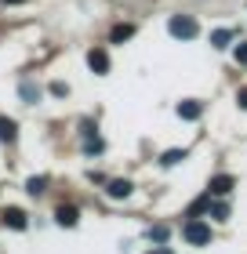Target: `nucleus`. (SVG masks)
I'll return each mask as SVG.
<instances>
[{
  "mask_svg": "<svg viewBox=\"0 0 247 254\" xmlns=\"http://www.w3.org/2000/svg\"><path fill=\"white\" fill-rule=\"evenodd\" d=\"M167 29H171V37H178V40H193L200 26H196V18H189V15H174L167 22Z\"/></svg>",
  "mask_w": 247,
  "mask_h": 254,
  "instance_id": "nucleus-1",
  "label": "nucleus"
},
{
  "mask_svg": "<svg viewBox=\"0 0 247 254\" xmlns=\"http://www.w3.org/2000/svg\"><path fill=\"white\" fill-rule=\"evenodd\" d=\"M182 236L189 240L193 247H204V244H211V225H204V222H185V229H182Z\"/></svg>",
  "mask_w": 247,
  "mask_h": 254,
  "instance_id": "nucleus-2",
  "label": "nucleus"
},
{
  "mask_svg": "<svg viewBox=\"0 0 247 254\" xmlns=\"http://www.w3.org/2000/svg\"><path fill=\"white\" fill-rule=\"evenodd\" d=\"M55 222H58V225H66V229H73V225L80 222V211H77L73 203H62V207L55 211Z\"/></svg>",
  "mask_w": 247,
  "mask_h": 254,
  "instance_id": "nucleus-3",
  "label": "nucleus"
},
{
  "mask_svg": "<svg viewBox=\"0 0 247 254\" xmlns=\"http://www.w3.org/2000/svg\"><path fill=\"white\" fill-rule=\"evenodd\" d=\"M233 186H237L233 175H215V178H211V186H207V192L211 196H226V192H233Z\"/></svg>",
  "mask_w": 247,
  "mask_h": 254,
  "instance_id": "nucleus-4",
  "label": "nucleus"
},
{
  "mask_svg": "<svg viewBox=\"0 0 247 254\" xmlns=\"http://www.w3.org/2000/svg\"><path fill=\"white\" fill-rule=\"evenodd\" d=\"M87 65L95 69V73H109V55H105L102 48H91L87 51Z\"/></svg>",
  "mask_w": 247,
  "mask_h": 254,
  "instance_id": "nucleus-5",
  "label": "nucleus"
},
{
  "mask_svg": "<svg viewBox=\"0 0 247 254\" xmlns=\"http://www.w3.org/2000/svg\"><path fill=\"white\" fill-rule=\"evenodd\" d=\"M0 218H4V225H11V229H26V211H22V207H7Z\"/></svg>",
  "mask_w": 247,
  "mask_h": 254,
  "instance_id": "nucleus-6",
  "label": "nucleus"
},
{
  "mask_svg": "<svg viewBox=\"0 0 247 254\" xmlns=\"http://www.w3.org/2000/svg\"><path fill=\"white\" fill-rule=\"evenodd\" d=\"M131 189H135V186H131L127 178H113V182H109V189H105V192H109L113 200H124V196H131Z\"/></svg>",
  "mask_w": 247,
  "mask_h": 254,
  "instance_id": "nucleus-7",
  "label": "nucleus"
},
{
  "mask_svg": "<svg viewBox=\"0 0 247 254\" xmlns=\"http://www.w3.org/2000/svg\"><path fill=\"white\" fill-rule=\"evenodd\" d=\"M200 113H204V106H200V102H178V117L182 120H200Z\"/></svg>",
  "mask_w": 247,
  "mask_h": 254,
  "instance_id": "nucleus-8",
  "label": "nucleus"
},
{
  "mask_svg": "<svg viewBox=\"0 0 247 254\" xmlns=\"http://www.w3.org/2000/svg\"><path fill=\"white\" fill-rule=\"evenodd\" d=\"M15 138H18V124L0 117V142H15Z\"/></svg>",
  "mask_w": 247,
  "mask_h": 254,
  "instance_id": "nucleus-9",
  "label": "nucleus"
},
{
  "mask_svg": "<svg viewBox=\"0 0 247 254\" xmlns=\"http://www.w3.org/2000/svg\"><path fill=\"white\" fill-rule=\"evenodd\" d=\"M84 149H87V153H102V149H105V142L91 131V127H84Z\"/></svg>",
  "mask_w": 247,
  "mask_h": 254,
  "instance_id": "nucleus-10",
  "label": "nucleus"
},
{
  "mask_svg": "<svg viewBox=\"0 0 247 254\" xmlns=\"http://www.w3.org/2000/svg\"><path fill=\"white\" fill-rule=\"evenodd\" d=\"M131 37H135V26H127V22H124V26H113V33H109L113 44H124V40H131Z\"/></svg>",
  "mask_w": 247,
  "mask_h": 254,
  "instance_id": "nucleus-11",
  "label": "nucleus"
},
{
  "mask_svg": "<svg viewBox=\"0 0 247 254\" xmlns=\"http://www.w3.org/2000/svg\"><path fill=\"white\" fill-rule=\"evenodd\" d=\"M182 160H185V149H167V153L160 156V164L164 167H174V164H182Z\"/></svg>",
  "mask_w": 247,
  "mask_h": 254,
  "instance_id": "nucleus-12",
  "label": "nucleus"
},
{
  "mask_svg": "<svg viewBox=\"0 0 247 254\" xmlns=\"http://www.w3.org/2000/svg\"><path fill=\"white\" fill-rule=\"evenodd\" d=\"M44 189H48V178H44V175H40V178H29V182H26V192H29V196H40Z\"/></svg>",
  "mask_w": 247,
  "mask_h": 254,
  "instance_id": "nucleus-13",
  "label": "nucleus"
},
{
  "mask_svg": "<svg viewBox=\"0 0 247 254\" xmlns=\"http://www.w3.org/2000/svg\"><path fill=\"white\" fill-rule=\"evenodd\" d=\"M229 40H233V33H229V29H215V33H211V44H215V48H226Z\"/></svg>",
  "mask_w": 247,
  "mask_h": 254,
  "instance_id": "nucleus-14",
  "label": "nucleus"
},
{
  "mask_svg": "<svg viewBox=\"0 0 247 254\" xmlns=\"http://www.w3.org/2000/svg\"><path fill=\"white\" fill-rule=\"evenodd\" d=\"M22 98H26V102H37V98H40V87L26 80V84H22Z\"/></svg>",
  "mask_w": 247,
  "mask_h": 254,
  "instance_id": "nucleus-15",
  "label": "nucleus"
},
{
  "mask_svg": "<svg viewBox=\"0 0 247 254\" xmlns=\"http://www.w3.org/2000/svg\"><path fill=\"white\" fill-rule=\"evenodd\" d=\"M211 218H215V222H226V218H229V207H226V203H211Z\"/></svg>",
  "mask_w": 247,
  "mask_h": 254,
  "instance_id": "nucleus-16",
  "label": "nucleus"
},
{
  "mask_svg": "<svg viewBox=\"0 0 247 254\" xmlns=\"http://www.w3.org/2000/svg\"><path fill=\"white\" fill-rule=\"evenodd\" d=\"M149 236L157 240V244H160V240H167V225H157V229H149Z\"/></svg>",
  "mask_w": 247,
  "mask_h": 254,
  "instance_id": "nucleus-17",
  "label": "nucleus"
},
{
  "mask_svg": "<svg viewBox=\"0 0 247 254\" xmlns=\"http://www.w3.org/2000/svg\"><path fill=\"white\" fill-rule=\"evenodd\" d=\"M51 95H58V98H66V95H69V87L62 84V80H55V84H51Z\"/></svg>",
  "mask_w": 247,
  "mask_h": 254,
  "instance_id": "nucleus-18",
  "label": "nucleus"
},
{
  "mask_svg": "<svg viewBox=\"0 0 247 254\" xmlns=\"http://www.w3.org/2000/svg\"><path fill=\"white\" fill-rule=\"evenodd\" d=\"M233 55H237L240 65H247V44H237V51H233Z\"/></svg>",
  "mask_w": 247,
  "mask_h": 254,
  "instance_id": "nucleus-19",
  "label": "nucleus"
},
{
  "mask_svg": "<svg viewBox=\"0 0 247 254\" xmlns=\"http://www.w3.org/2000/svg\"><path fill=\"white\" fill-rule=\"evenodd\" d=\"M237 102H240V109H247V87H240V91H237Z\"/></svg>",
  "mask_w": 247,
  "mask_h": 254,
  "instance_id": "nucleus-20",
  "label": "nucleus"
},
{
  "mask_svg": "<svg viewBox=\"0 0 247 254\" xmlns=\"http://www.w3.org/2000/svg\"><path fill=\"white\" fill-rule=\"evenodd\" d=\"M149 254H171V251H164V247H160V251H149Z\"/></svg>",
  "mask_w": 247,
  "mask_h": 254,
  "instance_id": "nucleus-21",
  "label": "nucleus"
},
{
  "mask_svg": "<svg viewBox=\"0 0 247 254\" xmlns=\"http://www.w3.org/2000/svg\"><path fill=\"white\" fill-rule=\"evenodd\" d=\"M4 4H26V0H4Z\"/></svg>",
  "mask_w": 247,
  "mask_h": 254,
  "instance_id": "nucleus-22",
  "label": "nucleus"
}]
</instances>
